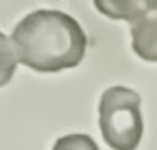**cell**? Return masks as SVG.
<instances>
[{
	"mask_svg": "<svg viewBox=\"0 0 157 150\" xmlns=\"http://www.w3.org/2000/svg\"><path fill=\"white\" fill-rule=\"evenodd\" d=\"M17 61L35 72H61L76 68L85 57L87 37L72 15L39 9L22 17L11 35Z\"/></svg>",
	"mask_w": 157,
	"mask_h": 150,
	"instance_id": "obj_1",
	"label": "cell"
},
{
	"mask_svg": "<svg viewBox=\"0 0 157 150\" xmlns=\"http://www.w3.org/2000/svg\"><path fill=\"white\" fill-rule=\"evenodd\" d=\"M98 124L113 150H135L144 133L140 93L129 87H109L98 102Z\"/></svg>",
	"mask_w": 157,
	"mask_h": 150,
	"instance_id": "obj_2",
	"label": "cell"
},
{
	"mask_svg": "<svg viewBox=\"0 0 157 150\" xmlns=\"http://www.w3.org/2000/svg\"><path fill=\"white\" fill-rule=\"evenodd\" d=\"M94 7L111 20L135 24L148 13L157 11V0H94Z\"/></svg>",
	"mask_w": 157,
	"mask_h": 150,
	"instance_id": "obj_3",
	"label": "cell"
},
{
	"mask_svg": "<svg viewBox=\"0 0 157 150\" xmlns=\"http://www.w3.org/2000/svg\"><path fill=\"white\" fill-rule=\"evenodd\" d=\"M131 48L140 59L157 63V11L131 24Z\"/></svg>",
	"mask_w": 157,
	"mask_h": 150,
	"instance_id": "obj_4",
	"label": "cell"
},
{
	"mask_svg": "<svg viewBox=\"0 0 157 150\" xmlns=\"http://www.w3.org/2000/svg\"><path fill=\"white\" fill-rule=\"evenodd\" d=\"M15 63H17V52L13 42L5 33H0V87H5L15 74Z\"/></svg>",
	"mask_w": 157,
	"mask_h": 150,
	"instance_id": "obj_5",
	"label": "cell"
},
{
	"mask_svg": "<svg viewBox=\"0 0 157 150\" xmlns=\"http://www.w3.org/2000/svg\"><path fill=\"white\" fill-rule=\"evenodd\" d=\"M52 150H98L96 141L90 135H81V133H72V135H63L59 137L52 146Z\"/></svg>",
	"mask_w": 157,
	"mask_h": 150,
	"instance_id": "obj_6",
	"label": "cell"
}]
</instances>
